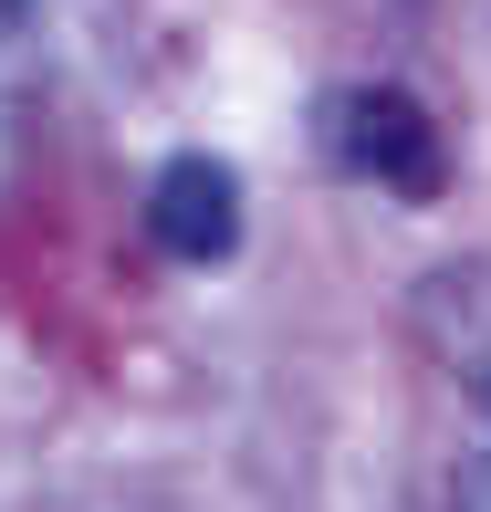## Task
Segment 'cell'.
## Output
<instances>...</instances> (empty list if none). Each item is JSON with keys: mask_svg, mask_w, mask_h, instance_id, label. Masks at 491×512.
Listing matches in <instances>:
<instances>
[{"mask_svg": "<svg viewBox=\"0 0 491 512\" xmlns=\"http://www.w3.org/2000/svg\"><path fill=\"white\" fill-rule=\"evenodd\" d=\"M335 157L366 178V189H387V199H439L450 189L439 126L397 95V84H356V95L335 105Z\"/></svg>", "mask_w": 491, "mask_h": 512, "instance_id": "6da1fadb", "label": "cell"}, {"mask_svg": "<svg viewBox=\"0 0 491 512\" xmlns=\"http://www.w3.org/2000/svg\"><path fill=\"white\" fill-rule=\"evenodd\" d=\"M147 241L168 251V262L189 272H220L230 251H241V178L220 168V157H168V168L147 178Z\"/></svg>", "mask_w": 491, "mask_h": 512, "instance_id": "7a4b0ae2", "label": "cell"}, {"mask_svg": "<svg viewBox=\"0 0 491 512\" xmlns=\"http://www.w3.org/2000/svg\"><path fill=\"white\" fill-rule=\"evenodd\" d=\"M408 324H418V345L460 377V398L491 418V262H439L429 283L408 293Z\"/></svg>", "mask_w": 491, "mask_h": 512, "instance_id": "3957f363", "label": "cell"}, {"mask_svg": "<svg viewBox=\"0 0 491 512\" xmlns=\"http://www.w3.org/2000/svg\"><path fill=\"white\" fill-rule=\"evenodd\" d=\"M450 502H460V512H491V439L460 460V492H450Z\"/></svg>", "mask_w": 491, "mask_h": 512, "instance_id": "277c9868", "label": "cell"}, {"mask_svg": "<svg viewBox=\"0 0 491 512\" xmlns=\"http://www.w3.org/2000/svg\"><path fill=\"white\" fill-rule=\"evenodd\" d=\"M11 74H21V11H0V105H11Z\"/></svg>", "mask_w": 491, "mask_h": 512, "instance_id": "5b68a950", "label": "cell"}, {"mask_svg": "<svg viewBox=\"0 0 491 512\" xmlns=\"http://www.w3.org/2000/svg\"><path fill=\"white\" fill-rule=\"evenodd\" d=\"M0 11H21V0H0Z\"/></svg>", "mask_w": 491, "mask_h": 512, "instance_id": "8992f818", "label": "cell"}]
</instances>
